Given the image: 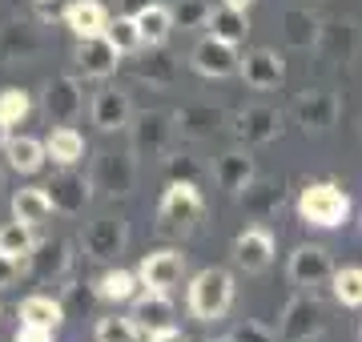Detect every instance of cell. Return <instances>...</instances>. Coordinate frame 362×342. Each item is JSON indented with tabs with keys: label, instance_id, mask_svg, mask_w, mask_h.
<instances>
[{
	"label": "cell",
	"instance_id": "1",
	"mask_svg": "<svg viewBox=\"0 0 362 342\" xmlns=\"http://www.w3.org/2000/svg\"><path fill=\"white\" fill-rule=\"evenodd\" d=\"M202 218H206L202 189L189 185V182H169L161 201H157V225L153 230L161 237H189Z\"/></svg>",
	"mask_w": 362,
	"mask_h": 342
},
{
	"label": "cell",
	"instance_id": "2",
	"mask_svg": "<svg viewBox=\"0 0 362 342\" xmlns=\"http://www.w3.org/2000/svg\"><path fill=\"white\" fill-rule=\"evenodd\" d=\"M298 218L310 230H338L350 218V198L346 189L334 182H310L298 194Z\"/></svg>",
	"mask_w": 362,
	"mask_h": 342
},
{
	"label": "cell",
	"instance_id": "3",
	"mask_svg": "<svg viewBox=\"0 0 362 342\" xmlns=\"http://www.w3.org/2000/svg\"><path fill=\"white\" fill-rule=\"evenodd\" d=\"M189 314L197 322H218V318L230 314L233 306V274L221 270V266H209V270H197L194 282H189Z\"/></svg>",
	"mask_w": 362,
	"mask_h": 342
},
{
	"label": "cell",
	"instance_id": "4",
	"mask_svg": "<svg viewBox=\"0 0 362 342\" xmlns=\"http://www.w3.org/2000/svg\"><path fill=\"white\" fill-rule=\"evenodd\" d=\"M326 330V310L314 290H298L282 306L278 318V342H318Z\"/></svg>",
	"mask_w": 362,
	"mask_h": 342
},
{
	"label": "cell",
	"instance_id": "5",
	"mask_svg": "<svg viewBox=\"0 0 362 342\" xmlns=\"http://www.w3.org/2000/svg\"><path fill=\"white\" fill-rule=\"evenodd\" d=\"M129 137H133V153L137 158H165L173 149V137H177V125H173V113L165 109H145L129 121Z\"/></svg>",
	"mask_w": 362,
	"mask_h": 342
},
{
	"label": "cell",
	"instance_id": "6",
	"mask_svg": "<svg viewBox=\"0 0 362 342\" xmlns=\"http://www.w3.org/2000/svg\"><path fill=\"white\" fill-rule=\"evenodd\" d=\"M89 182H93L97 194H105V198H125L133 189V182H137V161H133V153H113V149H105V153L93 158Z\"/></svg>",
	"mask_w": 362,
	"mask_h": 342
},
{
	"label": "cell",
	"instance_id": "7",
	"mask_svg": "<svg viewBox=\"0 0 362 342\" xmlns=\"http://www.w3.org/2000/svg\"><path fill=\"white\" fill-rule=\"evenodd\" d=\"M45 194H49L52 210L65 213V218H77L85 213V206L93 201V182L85 173H77L73 165H61V170L52 173V182L45 185Z\"/></svg>",
	"mask_w": 362,
	"mask_h": 342
},
{
	"label": "cell",
	"instance_id": "8",
	"mask_svg": "<svg viewBox=\"0 0 362 342\" xmlns=\"http://www.w3.org/2000/svg\"><path fill=\"white\" fill-rule=\"evenodd\" d=\"M125 242H129V225H125L121 213H101L97 222H89V230L81 237L85 258H93V262H113L117 254L125 250Z\"/></svg>",
	"mask_w": 362,
	"mask_h": 342
},
{
	"label": "cell",
	"instance_id": "9",
	"mask_svg": "<svg viewBox=\"0 0 362 342\" xmlns=\"http://www.w3.org/2000/svg\"><path fill=\"white\" fill-rule=\"evenodd\" d=\"M73 262H77V254H73V242H69V237L37 242L33 254H28V270H33L40 282H52V286L73 278Z\"/></svg>",
	"mask_w": 362,
	"mask_h": 342
},
{
	"label": "cell",
	"instance_id": "10",
	"mask_svg": "<svg viewBox=\"0 0 362 342\" xmlns=\"http://www.w3.org/2000/svg\"><path fill=\"white\" fill-rule=\"evenodd\" d=\"M40 105L52 125H73L85 113V89L77 77H52L40 93Z\"/></svg>",
	"mask_w": 362,
	"mask_h": 342
},
{
	"label": "cell",
	"instance_id": "11",
	"mask_svg": "<svg viewBox=\"0 0 362 342\" xmlns=\"http://www.w3.org/2000/svg\"><path fill=\"white\" fill-rule=\"evenodd\" d=\"M230 133L242 145H270L274 137H282V113L274 105H250L238 109L230 117Z\"/></svg>",
	"mask_w": 362,
	"mask_h": 342
},
{
	"label": "cell",
	"instance_id": "12",
	"mask_svg": "<svg viewBox=\"0 0 362 342\" xmlns=\"http://www.w3.org/2000/svg\"><path fill=\"white\" fill-rule=\"evenodd\" d=\"M274 262V234L266 225H246L242 234L233 237V266L246 274H262Z\"/></svg>",
	"mask_w": 362,
	"mask_h": 342
},
{
	"label": "cell",
	"instance_id": "13",
	"mask_svg": "<svg viewBox=\"0 0 362 342\" xmlns=\"http://www.w3.org/2000/svg\"><path fill=\"white\" fill-rule=\"evenodd\" d=\"M189 65H194V73H202V77H233L238 73V65H242V57H238V45H226V40L218 37H206L194 45V53H189Z\"/></svg>",
	"mask_w": 362,
	"mask_h": 342
},
{
	"label": "cell",
	"instance_id": "14",
	"mask_svg": "<svg viewBox=\"0 0 362 342\" xmlns=\"http://www.w3.org/2000/svg\"><path fill=\"white\" fill-rule=\"evenodd\" d=\"M286 274H290V282H294L298 290L322 286V282H330V274H334L330 250H322V246H298V250L290 254V262H286Z\"/></svg>",
	"mask_w": 362,
	"mask_h": 342
},
{
	"label": "cell",
	"instance_id": "15",
	"mask_svg": "<svg viewBox=\"0 0 362 342\" xmlns=\"http://www.w3.org/2000/svg\"><path fill=\"white\" fill-rule=\"evenodd\" d=\"M338 109L342 105H338V97L330 89H306V93H298L294 117L306 133H326L338 121Z\"/></svg>",
	"mask_w": 362,
	"mask_h": 342
},
{
	"label": "cell",
	"instance_id": "16",
	"mask_svg": "<svg viewBox=\"0 0 362 342\" xmlns=\"http://www.w3.org/2000/svg\"><path fill=\"white\" fill-rule=\"evenodd\" d=\"M89 117H93V125H97L101 133L129 129V121H133L129 93L113 89V85H105V89H97V93H93V101H89Z\"/></svg>",
	"mask_w": 362,
	"mask_h": 342
},
{
	"label": "cell",
	"instance_id": "17",
	"mask_svg": "<svg viewBox=\"0 0 362 342\" xmlns=\"http://www.w3.org/2000/svg\"><path fill=\"white\" fill-rule=\"evenodd\" d=\"M238 73H242V81H246L250 89H278L286 81V61L282 53H274V49H250L246 57H242V65H238Z\"/></svg>",
	"mask_w": 362,
	"mask_h": 342
},
{
	"label": "cell",
	"instance_id": "18",
	"mask_svg": "<svg viewBox=\"0 0 362 342\" xmlns=\"http://www.w3.org/2000/svg\"><path fill=\"white\" fill-rule=\"evenodd\" d=\"M181 274H185V254L181 250H153L137 266V278L149 290H173L181 282Z\"/></svg>",
	"mask_w": 362,
	"mask_h": 342
},
{
	"label": "cell",
	"instance_id": "19",
	"mask_svg": "<svg viewBox=\"0 0 362 342\" xmlns=\"http://www.w3.org/2000/svg\"><path fill=\"white\" fill-rule=\"evenodd\" d=\"M45 49V37H40V28L33 20H8V25L0 28V61H33V57Z\"/></svg>",
	"mask_w": 362,
	"mask_h": 342
},
{
	"label": "cell",
	"instance_id": "20",
	"mask_svg": "<svg viewBox=\"0 0 362 342\" xmlns=\"http://www.w3.org/2000/svg\"><path fill=\"white\" fill-rule=\"evenodd\" d=\"M73 61H77V69L85 73V77H109V73H117V65H121V53H117L113 45H109V37H81L77 40V53H73Z\"/></svg>",
	"mask_w": 362,
	"mask_h": 342
},
{
	"label": "cell",
	"instance_id": "21",
	"mask_svg": "<svg viewBox=\"0 0 362 342\" xmlns=\"http://www.w3.org/2000/svg\"><path fill=\"white\" fill-rule=\"evenodd\" d=\"M173 125H177V137H185V141H206L226 125V113L218 105H181L173 113Z\"/></svg>",
	"mask_w": 362,
	"mask_h": 342
},
{
	"label": "cell",
	"instance_id": "22",
	"mask_svg": "<svg viewBox=\"0 0 362 342\" xmlns=\"http://www.w3.org/2000/svg\"><path fill=\"white\" fill-rule=\"evenodd\" d=\"M129 318L137 322L141 334L161 330V326H173V302H169V290H149L145 286V294L133 298V314Z\"/></svg>",
	"mask_w": 362,
	"mask_h": 342
},
{
	"label": "cell",
	"instance_id": "23",
	"mask_svg": "<svg viewBox=\"0 0 362 342\" xmlns=\"http://www.w3.org/2000/svg\"><path fill=\"white\" fill-rule=\"evenodd\" d=\"M254 177H258V173H254L250 149H226V153L214 161V182H218L221 189H230V194H242Z\"/></svg>",
	"mask_w": 362,
	"mask_h": 342
},
{
	"label": "cell",
	"instance_id": "24",
	"mask_svg": "<svg viewBox=\"0 0 362 342\" xmlns=\"http://www.w3.org/2000/svg\"><path fill=\"white\" fill-rule=\"evenodd\" d=\"M318 53L326 61H342V65L354 61V53H358V28H354V20H330V25H322Z\"/></svg>",
	"mask_w": 362,
	"mask_h": 342
},
{
	"label": "cell",
	"instance_id": "25",
	"mask_svg": "<svg viewBox=\"0 0 362 342\" xmlns=\"http://www.w3.org/2000/svg\"><path fill=\"white\" fill-rule=\"evenodd\" d=\"M282 37L290 49H318L322 37V20L310 8H286L282 13Z\"/></svg>",
	"mask_w": 362,
	"mask_h": 342
},
{
	"label": "cell",
	"instance_id": "26",
	"mask_svg": "<svg viewBox=\"0 0 362 342\" xmlns=\"http://www.w3.org/2000/svg\"><path fill=\"white\" fill-rule=\"evenodd\" d=\"M65 25L73 37H101L105 28H109V13H105L101 0H77V4H69L65 8Z\"/></svg>",
	"mask_w": 362,
	"mask_h": 342
},
{
	"label": "cell",
	"instance_id": "27",
	"mask_svg": "<svg viewBox=\"0 0 362 342\" xmlns=\"http://www.w3.org/2000/svg\"><path fill=\"white\" fill-rule=\"evenodd\" d=\"M242 210L254 218V222H266V218H274V213L282 210V185L278 182H254L242 189Z\"/></svg>",
	"mask_w": 362,
	"mask_h": 342
},
{
	"label": "cell",
	"instance_id": "28",
	"mask_svg": "<svg viewBox=\"0 0 362 342\" xmlns=\"http://www.w3.org/2000/svg\"><path fill=\"white\" fill-rule=\"evenodd\" d=\"M209 37L226 40V45H242L250 37V16L242 8H230V4H218V8H209Z\"/></svg>",
	"mask_w": 362,
	"mask_h": 342
},
{
	"label": "cell",
	"instance_id": "29",
	"mask_svg": "<svg viewBox=\"0 0 362 342\" xmlns=\"http://www.w3.org/2000/svg\"><path fill=\"white\" fill-rule=\"evenodd\" d=\"M13 218L25 225H45L52 218V201L45 194V185H28V189H16L13 194Z\"/></svg>",
	"mask_w": 362,
	"mask_h": 342
},
{
	"label": "cell",
	"instance_id": "30",
	"mask_svg": "<svg viewBox=\"0 0 362 342\" xmlns=\"http://www.w3.org/2000/svg\"><path fill=\"white\" fill-rule=\"evenodd\" d=\"M133 20H137V28H141L145 45H165L169 33H173V8H169V4H161V0L145 4V8H137V13H133Z\"/></svg>",
	"mask_w": 362,
	"mask_h": 342
},
{
	"label": "cell",
	"instance_id": "31",
	"mask_svg": "<svg viewBox=\"0 0 362 342\" xmlns=\"http://www.w3.org/2000/svg\"><path fill=\"white\" fill-rule=\"evenodd\" d=\"M141 294V278H137V270H105L101 278H97V298H105V302H133Z\"/></svg>",
	"mask_w": 362,
	"mask_h": 342
},
{
	"label": "cell",
	"instance_id": "32",
	"mask_svg": "<svg viewBox=\"0 0 362 342\" xmlns=\"http://www.w3.org/2000/svg\"><path fill=\"white\" fill-rule=\"evenodd\" d=\"M133 69L149 85H173V77H177V61H173V53H165V45H149V53L137 57Z\"/></svg>",
	"mask_w": 362,
	"mask_h": 342
},
{
	"label": "cell",
	"instance_id": "33",
	"mask_svg": "<svg viewBox=\"0 0 362 342\" xmlns=\"http://www.w3.org/2000/svg\"><path fill=\"white\" fill-rule=\"evenodd\" d=\"M45 153H49L57 165H77L85 158V137H81L73 125H57V129L45 137Z\"/></svg>",
	"mask_w": 362,
	"mask_h": 342
},
{
	"label": "cell",
	"instance_id": "34",
	"mask_svg": "<svg viewBox=\"0 0 362 342\" xmlns=\"http://www.w3.org/2000/svg\"><path fill=\"white\" fill-rule=\"evenodd\" d=\"M4 158H8V165H13L16 173H37L40 165H45V141H37V137H8L4 141V149H0Z\"/></svg>",
	"mask_w": 362,
	"mask_h": 342
},
{
	"label": "cell",
	"instance_id": "35",
	"mask_svg": "<svg viewBox=\"0 0 362 342\" xmlns=\"http://www.w3.org/2000/svg\"><path fill=\"white\" fill-rule=\"evenodd\" d=\"M21 322H33V326H45V330H61L65 322V306L49 298V294H33L21 302Z\"/></svg>",
	"mask_w": 362,
	"mask_h": 342
},
{
	"label": "cell",
	"instance_id": "36",
	"mask_svg": "<svg viewBox=\"0 0 362 342\" xmlns=\"http://www.w3.org/2000/svg\"><path fill=\"white\" fill-rule=\"evenodd\" d=\"M105 37H109V45H113L121 57L129 53H141L145 40H141V28H137V20H133V13L117 16V20H109V28H105Z\"/></svg>",
	"mask_w": 362,
	"mask_h": 342
},
{
	"label": "cell",
	"instance_id": "37",
	"mask_svg": "<svg viewBox=\"0 0 362 342\" xmlns=\"http://www.w3.org/2000/svg\"><path fill=\"white\" fill-rule=\"evenodd\" d=\"M33 246H37V237H33V225L16 222V218H13L8 225H0V250L8 254V258H21V262H28Z\"/></svg>",
	"mask_w": 362,
	"mask_h": 342
},
{
	"label": "cell",
	"instance_id": "38",
	"mask_svg": "<svg viewBox=\"0 0 362 342\" xmlns=\"http://www.w3.org/2000/svg\"><path fill=\"white\" fill-rule=\"evenodd\" d=\"M330 282H334V298L338 302L350 306V310H358L362 306V266H342V270L330 274Z\"/></svg>",
	"mask_w": 362,
	"mask_h": 342
},
{
	"label": "cell",
	"instance_id": "39",
	"mask_svg": "<svg viewBox=\"0 0 362 342\" xmlns=\"http://www.w3.org/2000/svg\"><path fill=\"white\" fill-rule=\"evenodd\" d=\"M165 177H169V182H189V185H202L206 170H202V161H197L194 153L169 149V153H165Z\"/></svg>",
	"mask_w": 362,
	"mask_h": 342
},
{
	"label": "cell",
	"instance_id": "40",
	"mask_svg": "<svg viewBox=\"0 0 362 342\" xmlns=\"http://www.w3.org/2000/svg\"><path fill=\"white\" fill-rule=\"evenodd\" d=\"M33 113V97L25 89H4L0 93V121L4 125H21Z\"/></svg>",
	"mask_w": 362,
	"mask_h": 342
},
{
	"label": "cell",
	"instance_id": "41",
	"mask_svg": "<svg viewBox=\"0 0 362 342\" xmlns=\"http://www.w3.org/2000/svg\"><path fill=\"white\" fill-rule=\"evenodd\" d=\"M137 338H141V330H137V322H133V318L109 314V318H101V322H97V342H137Z\"/></svg>",
	"mask_w": 362,
	"mask_h": 342
},
{
	"label": "cell",
	"instance_id": "42",
	"mask_svg": "<svg viewBox=\"0 0 362 342\" xmlns=\"http://www.w3.org/2000/svg\"><path fill=\"white\" fill-rule=\"evenodd\" d=\"M209 0H177L173 4V28H206Z\"/></svg>",
	"mask_w": 362,
	"mask_h": 342
},
{
	"label": "cell",
	"instance_id": "43",
	"mask_svg": "<svg viewBox=\"0 0 362 342\" xmlns=\"http://www.w3.org/2000/svg\"><path fill=\"white\" fill-rule=\"evenodd\" d=\"M230 342H278V334L270 326H262V322H242L230 334Z\"/></svg>",
	"mask_w": 362,
	"mask_h": 342
},
{
	"label": "cell",
	"instance_id": "44",
	"mask_svg": "<svg viewBox=\"0 0 362 342\" xmlns=\"http://www.w3.org/2000/svg\"><path fill=\"white\" fill-rule=\"evenodd\" d=\"M21 270H28V262H21V258H8V254L0 250V290L16 286V278H21Z\"/></svg>",
	"mask_w": 362,
	"mask_h": 342
},
{
	"label": "cell",
	"instance_id": "45",
	"mask_svg": "<svg viewBox=\"0 0 362 342\" xmlns=\"http://www.w3.org/2000/svg\"><path fill=\"white\" fill-rule=\"evenodd\" d=\"M57 330H45V326H33V322H21L13 334V342H52Z\"/></svg>",
	"mask_w": 362,
	"mask_h": 342
},
{
	"label": "cell",
	"instance_id": "46",
	"mask_svg": "<svg viewBox=\"0 0 362 342\" xmlns=\"http://www.w3.org/2000/svg\"><path fill=\"white\" fill-rule=\"evenodd\" d=\"M145 342H189L185 334H181L177 326H161V330H149V334H141Z\"/></svg>",
	"mask_w": 362,
	"mask_h": 342
},
{
	"label": "cell",
	"instance_id": "47",
	"mask_svg": "<svg viewBox=\"0 0 362 342\" xmlns=\"http://www.w3.org/2000/svg\"><path fill=\"white\" fill-rule=\"evenodd\" d=\"M221 4H230V8H242V13H250V8H254V0H221Z\"/></svg>",
	"mask_w": 362,
	"mask_h": 342
},
{
	"label": "cell",
	"instance_id": "48",
	"mask_svg": "<svg viewBox=\"0 0 362 342\" xmlns=\"http://www.w3.org/2000/svg\"><path fill=\"white\" fill-rule=\"evenodd\" d=\"M121 4H125L129 13H137V8H145V4H153V0H121Z\"/></svg>",
	"mask_w": 362,
	"mask_h": 342
},
{
	"label": "cell",
	"instance_id": "49",
	"mask_svg": "<svg viewBox=\"0 0 362 342\" xmlns=\"http://www.w3.org/2000/svg\"><path fill=\"white\" fill-rule=\"evenodd\" d=\"M4 141H8V125L0 121V149H4Z\"/></svg>",
	"mask_w": 362,
	"mask_h": 342
},
{
	"label": "cell",
	"instance_id": "50",
	"mask_svg": "<svg viewBox=\"0 0 362 342\" xmlns=\"http://www.w3.org/2000/svg\"><path fill=\"white\" fill-rule=\"evenodd\" d=\"M37 4H57V0H37Z\"/></svg>",
	"mask_w": 362,
	"mask_h": 342
},
{
	"label": "cell",
	"instance_id": "51",
	"mask_svg": "<svg viewBox=\"0 0 362 342\" xmlns=\"http://www.w3.org/2000/svg\"><path fill=\"white\" fill-rule=\"evenodd\" d=\"M0 189H4V170H0Z\"/></svg>",
	"mask_w": 362,
	"mask_h": 342
},
{
	"label": "cell",
	"instance_id": "52",
	"mask_svg": "<svg viewBox=\"0 0 362 342\" xmlns=\"http://www.w3.org/2000/svg\"><path fill=\"white\" fill-rule=\"evenodd\" d=\"M209 342H230V338H209Z\"/></svg>",
	"mask_w": 362,
	"mask_h": 342
},
{
	"label": "cell",
	"instance_id": "53",
	"mask_svg": "<svg viewBox=\"0 0 362 342\" xmlns=\"http://www.w3.org/2000/svg\"><path fill=\"white\" fill-rule=\"evenodd\" d=\"M358 334H362V330H358Z\"/></svg>",
	"mask_w": 362,
	"mask_h": 342
}]
</instances>
